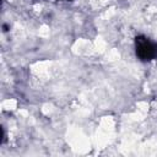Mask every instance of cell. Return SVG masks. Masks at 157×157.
<instances>
[{
	"mask_svg": "<svg viewBox=\"0 0 157 157\" xmlns=\"http://www.w3.org/2000/svg\"><path fill=\"white\" fill-rule=\"evenodd\" d=\"M135 53L141 61H151L157 59V43L145 36L135 38Z\"/></svg>",
	"mask_w": 157,
	"mask_h": 157,
	"instance_id": "cell-1",
	"label": "cell"
}]
</instances>
